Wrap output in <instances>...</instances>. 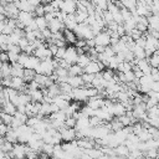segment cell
<instances>
[{"label": "cell", "mask_w": 159, "mask_h": 159, "mask_svg": "<svg viewBox=\"0 0 159 159\" xmlns=\"http://www.w3.org/2000/svg\"><path fill=\"white\" fill-rule=\"evenodd\" d=\"M73 34L77 36V37H81V39H84V41L86 40H91V39H93L94 36H93V34H92V31H91V27L88 26V25H86V24H77V26L73 29Z\"/></svg>", "instance_id": "1"}, {"label": "cell", "mask_w": 159, "mask_h": 159, "mask_svg": "<svg viewBox=\"0 0 159 159\" xmlns=\"http://www.w3.org/2000/svg\"><path fill=\"white\" fill-rule=\"evenodd\" d=\"M103 68H104V66H103L101 62H98V61H91V62L83 68V73L96 75V73H99Z\"/></svg>", "instance_id": "2"}, {"label": "cell", "mask_w": 159, "mask_h": 159, "mask_svg": "<svg viewBox=\"0 0 159 159\" xmlns=\"http://www.w3.org/2000/svg\"><path fill=\"white\" fill-rule=\"evenodd\" d=\"M58 132H60V135H61V140L72 142V140H75V139L77 138V137H76V129H75V128L63 127V128L60 129Z\"/></svg>", "instance_id": "3"}, {"label": "cell", "mask_w": 159, "mask_h": 159, "mask_svg": "<svg viewBox=\"0 0 159 159\" xmlns=\"http://www.w3.org/2000/svg\"><path fill=\"white\" fill-rule=\"evenodd\" d=\"M77 58H78V53H77V50L75 47H67L66 51H65V55H63V58L68 65H73L77 62Z\"/></svg>", "instance_id": "4"}, {"label": "cell", "mask_w": 159, "mask_h": 159, "mask_svg": "<svg viewBox=\"0 0 159 159\" xmlns=\"http://www.w3.org/2000/svg\"><path fill=\"white\" fill-rule=\"evenodd\" d=\"M16 20L24 26V27H26L32 20H34V14L32 12H25V11H19V14H17V17H16Z\"/></svg>", "instance_id": "5"}, {"label": "cell", "mask_w": 159, "mask_h": 159, "mask_svg": "<svg viewBox=\"0 0 159 159\" xmlns=\"http://www.w3.org/2000/svg\"><path fill=\"white\" fill-rule=\"evenodd\" d=\"M93 40H94V43H96V45L103 46V47L109 46V41H111L109 35H108L107 32H104V31H102V32H99L98 35H96V36L93 37Z\"/></svg>", "instance_id": "6"}, {"label": "cell", "mask_w": 159, "mask_h": 159, "mask_svg": "<svg viewBox=\"0 0 159 159\" xmlns=\"http://www.w3.org/2000/svg\"><path fill=\"white\" fill-rule=\"evenodd\" d=\"M60 11L65 12V14H75L76 12V1L75 0H63Z\"/></svg>", "instance_id": "7"}, {"label": "cell", "mask_w": 159, "mask_h": 159, "mask_svg": "<svg viewBox=\"0 0 159 159\" xmlns=\"http://www.w3.org/2000/svg\"><path fill=\"white\" fill-rule=\"evenodd\" d=\"M71 98L76 99V101H87V96H86V91L84 87H80V88H72L71 92Z\"/></svg>", "instance_id": "8"}, {"label": "cell", "mask_w": 159, "mask_h": 159, "mask_svg": "<svg viewBox=\"0 0 159 159\" xmlns=\"http://www.w3.org/2000/svg\"><path fill=\"white\" fill-rule=\"evenodd\" d=\"M103 103H104V98L99 97L98 94L96 97H91L88 98V102H87V106L92 109H98V108H102L103 107Z\"/></svg>", "instance_id": "9"}, {"label": "cell", "mask_w": 159, "mask_h": 159, "mask_svg": "<svg viewBox=\"0 0 159 159\" xmlns=\"http://www.w3.org/2000/svg\"><path fill=\"white\" fill-rule=\"evenodd\" d=\"M30 96V101L32 103H41L43 101V94L41 89H34V91H29L26 92Z\"/></svg>", "instance_id": "10"}, {"label": "cell", "mask_w": 159, "mask_h": 159, "mask_svg": "<svg viewBox=\"0 0 159 159\" xmlns=\"http://www.w3.org/2000/svg\"><path fill=\"white\" fill-rule=\"evenodd\" d=\"M47 27H48V30L51 31V34H55V32H60L61 29H63L65 26H63V22L58 21V20L55 17L53 20H51V21L47 24Z\"/></svg>", "instance_id": "11"}, {"label": "cell", "mask_w": 159, "mask_h": 159, "mask_svg": "<svg viewBox=\"0 0 159 159\" xmlns=\"http://www.w3.org/2000/svg\"><path fill=\"white\" fill-rule=\"evenodd\" d=\"M135 66L142 71L143 75H150L152 67H150V65L148 63V61H147L145 58H143V60H137Z\"/></svg>", "instance_id": "12"}, {"label": "cell", "mask_w": 159, "mask_h": 159, "mask_svg": "<svg viewBox=\"0 0 159 159\" xmlns=\"http://www.w3.org/2000/svg\"><path fill=\"white\" fill-rule=\"evenodd\" d=\"M93 116L94 117H97V118H99L102 122H104V120H111L112 119V116L104 109V108H98V109H94V113H93Z\"/></svg>", "instance_id": "13"}, {"label": "cell", "mask_w": 159, "mask_h": 159, "mask_svg": "<svg viewBox=\"0 0 159 159\" xmlns=\"http://www.w3.org/2000/svg\"><path fill=\"white\" fill-rule=\"evenodd\" d=\"M147 20H148V29L158 31V27H159V17H158V15H149L147 17Z\"/></svg>", "instance_id": "14"}, {"label": "cell", "mask_w": 159, "mask_h": 159, "mask_svg": "<svg viewBox=\"0 0 159 159\" xmlns=\"http://www.w3.org/2000/svg\"><path fill=\"white\" fill-rule=\"evenodd\" d=\"M10 88H14L16 91L24 89L25 88V81L20 77H11V83H10Z\"/></svg>", "instance_id": "15"}, {"label": "cell", "mask_w": 159, "mask_h": 159, "mask_svg": "<svg viewBox=\"0 0 159 159\" xmlns=\"http://www.w3.org/2000/svg\"><path fill=\"white\" fill-rule=\"evenodd\" d=\"M52 103H55L58 107V109H65L66 107H68L70 101H66L61 94H58V96H55L52 98Z\"/></svg>", "instance_id": "16"}, {"label": "cell", "mask_w": 159, "mask_h": 159, "mask_svg": "<svg viewBox=\"0 0 159 159\" xmlns=\"http://www.w3.org/2000/svg\"><path fill=\"white\" fill-rule=\"evenodd\" d=\"M0 77L1 78L11 77V65L9 62H1V65H0Z\"/></svg>", "instance_id": "17"}, {"label": "cell", "mask_w": 159, "mask_h": 159, "mask_svg": "<svg viewBox=\"0 0 159 159\" xmlns=\"http://www.w3.org/2000/svg\"><path fill=\"white\" fill-rule=\"evenodd\" d=\"M67 83H68L72 88H80V87L83 84V81H82L81 76H68Z\"/></svg>", "instance_id": "18"}, {"label": "cell", "mask_w": 159, "mask_h": 159, "mask_svg": "<svg viewBox=\"0 0 159 159\" xmlns=\"http://www.w3.org/2000/svg\"><path fill=\"white\" fill-rule=\"evenodd\" d=\"M1 112L6 113V114H10V116H14V113L16 112V107L10 101H6V102L1 103Z\"/></svg>", "instance_id": "19"}, {"label": "cell", "mask_w": 159, "mask_h": 159, "mask_svg": "<svg viewBox=\"0 0 159 159\" xmlns=\"http://www.w3.org/2000/svg\"><path fill=\"white\" fill-rule=\"evenodd\" d=\"M22 75H24V67L21 65H19L17 62L12 63L11 65V77H20V78H22Z\"/></svg>", "instance_id": "20"}, {"label": "cell", "mask_w": 159, "mask_h": 159, "mask_svg": "<svg viewBox=\"0 0 159 159\" xmlns=\"http://www.w3.org/2000/svg\"><path fill=\"white\" fill-rule=\"evenodd\" d=\"M40 63V60L37 58V57H35L34 55H30L29 56V58H27V61H26V63H25V66H24V68H29V70H35L36 68V66Z\"/></svg>", "instance_id": "21"}, {"label": "cell", "mask_w": 159, "mask_h": 159, "mask_svg": "<svg viewBox=\"0 0 159 159\" xmlns=\"http://www.w3.org/2000/svg\"><path fill=\"white\" fill-rule=\"evenodd\" d=\"M113 150H114V154L118 155V157H124V158H127L128 154H129V150H128V148H127L124 144L117 145L116 148H113Z\"/></svg>", "instance_id": "22"}, {"label": "cell", "mask_w": 159, "mask_h": 159, "mask_svg": "<svg viewBox=\"0 0 159 159\" xmlns=\"http://www.w3.org/2000/svg\"><path fill=\"white\" fill-rule=\"evenodd\" d=\"M120 4L124 9L129 10L130 14L135 12V5H137V0H120Z\"/></svg>", "instance_id": "23"}, {"label": "cell", "mask_w": 159, "mask_h": 159, "mask_svg": "<svg viewBox=\"0 0 159 159\" xmlns=\"http://www.w3.org/2000/svg\"><path fill=\"white\" fill-rule=\"evenodd\" d=\"M67 72H68V76H81L83 73V70L77 63H73L67 68Z\"/></svg>", "instance_id": "24"}, {"label": "cell", "mask_w": 159, "mask_h": 159, "mask_svg": "<svg viewBox=\"0 0 159 159\" xmlns=\"http://www.w3.org/2000/svg\"><path fill=\"white\" fill-rule=\"evenodd\" d=\"M89 62H91V58H89L86 53H82V55H78V58H77V62H76V63L83 70Z\"/></svg>", "instance_id": "25"}, {"label": "cell", "mask_w": 159, "mask_h": 159, "mask_svg": "<svg viewBox=\"0 0 159 159\" xmlns=\"http://www.w3.org/2000/svg\"><path fill=\"white\" fill-rule=\"evenodd\" d=\"M34 20L36 22V26H37L39 31H42V30L47 29V22H46L43 16H36V17H34Z\"/></svg>", "instance_id": "26"}, {"label": "cell", "mask_w": 159, "mask_h": 159, "mask_svg": "<svg viewBox=\"0 0 159 159\" xmlns=\"http://www.w3.org/2000/svg\"><path fill=\"white\" fill-rule=\"evenodd\" d=\"M67 117H66V114H65V112L62 111V109H60V111H57V112H55V113H51L50 114V119H53V120H58V122H65V119H66Z\"/></svg>", "instance_id": "27"}, {"label": "cell", "mask_w": 159, "mask_h": 159, "mask_svg": "<svg viewBox=\"0 0 159 159\" xmlns=\"http://www.w3.org/2000/svg\"><path fill=\"white\" fill-rule=\"evenodd\" d=\"M63 40L71 42V43H76L77 41V36L73 34V31H70V30H65L63 32Z\"/></svg>", "instance_id": "28"}, {"label": "cell", "mask_w": 159, "mask_h": 159, "mask_svg": "<svg viewBox=\"0 0 159 159\" xmlns=\"http://www.w3.org/2000/svg\"><path fill=\"white\" fill-rule=\"evenodd\" d=\"M35 71L34 70H29V68H24V75H22V80L25 81V82H30V81H32L34 80V77H35Z\"/></svg>", "instance_id": "29"}, {"label": "cell", "mask_w": 159, "mask_h": 159, "mask_svg": "<svg viewBox=\"0 0 159 159\" xmlns=\"http://www.w3.org/2000/svg\"><path fill=\"white\" fill-rule=\"evenodd\" d=\"M147 116L148 118H157L159 117V109H158V104L157 106H153L150 108L147 109Z\"/></svg>", "instance_id": "30"}, {"label": "cell", "mask_w": 159, "mask_h": 159, "mask_svg": "<svg viewBox=\"0 0 159 159\" xmlns=\"http://www.w3.org/2000/svg\"><path fill=\"white\" fill-rule=\"evenodd\" d=\"M81 78L83 81V83L86 84V87H91V83L94 78V75H89V73H82L81 75Z\"/></svg>", "instance_id": "31"}, {"label": "cell", "mask_w": 159, "mask_h": 159, "mask_svg": "<svg viewBox=\"0 0 159 159\" xmlns=\"http://www.w3.org/2000/svg\"><path fill=\"white\" fill-rule=\"evenodd\" d=\"M41 152L43 154H46L47 157L52 155V152H53V145L52 144H48V143H43L42 147H41Z\"/></svg>", "instance_id": "32"}, {"label": "cell", "mask_w": 159, "mask_h": 159, "mask_svg": "<svg viewBox=\"0 0 159 159\" xmlns=\"http://www.w3.org/2000/svg\"><path fill=\"white\" fill-rule=\"evenodd\" d=\"M12 145H14V144H11V143H9V142L4 140V142L0 144V150H1L2 153L7 154V153H10V152H11V149H12Z\"/></svg>", "instance_id": "33"}, {"label": "cell", "mask_w": 159, "mask_h": 159, "mask_svg": "<svg viewBox=\"0 0 159 159\" xmlns=\"http://www.w3.org/2000/svg\"><path fill=\"white\" fill-rule=\"evenodd\" d=\"M119 12H120V16H122L123 22H124V21H128V20H130V19H132V14H130V11H129V10H127V9L122 7V9L119 10Z\"/></svg>", "instance_id": "34"}, {"label": "cell", "mask_w": 159, "mask_h": 159, "mask_svg": "<svg viewBox=\"0 0 159 159\" xmlns=\"http://www.w3.org/2000/svg\"><path fill=\"white\" fill-rule=\"evenodd\" d=\"M84 91H86V96L87 98H91V97H96L98 94V91L94 88V87H84Z\"/></svg>", "instance_id": "35"}, {"label": "cell", "mask_w": 159, "mask_h": 159, "mask_svg": "<svg viewBox=\"0 0 159 159\" xmlns=\"http://www.w3.org/2000/svg\"><path fill=\"white\" fill-rule=\"evenodd\" d=\"M53 73L57 76V77H67L68 76V72L66 68H61V67H57L53 70Z\"/></svg>", "instance_id": "36"}, {"label": "cell", "mask_w": 159, "mask_h": 159, "mask_svg": "<svg viewBox=\"0 0 159 159\" xmlns=\"http://www.w3.org/2000/svg\"><path fill=\"white\" fill-rule=\"evenodd\" d=\"M84 117H93V113H94V109H92V108H89L88 106H86V107H83V108H81V111H80Z\"/></svg>", "instance_id": "37"}, {"label": "cell", "mask_w": 159, "mask_h": 159, "mask_svg": "<svg viewBox=\"0 0 159 159\" xmlns=\"http://www.w3.org/2000/svg\"><path fill=\"white\" fill-rule=\"evenodd\" d=\"M101 124H103V122L99 119V118H97V117H89V127H92V128H94V127H98V125H101Z\"/></svg>", "instance_id": "38"}, {"label": "cell", "mask_w": 159, "mask_h": 159, "mask_svg": "<svg viewBox=\"0 0 159 159\" xmlns=\"http://www.w3.org/2000/svg\"><path fill=\"white\" fill-rule=\"evenodd\" d=\"M63 124H65V127H67V128H75V125H76V119H75L73 117H67V118L65 119Z\"/></svg>", "instance_id": "39"}, {"label": "cell", "mask_w": 159, "mask_h": 159, "mask_svg": "<svg viewBox=\"0 0 159 159\" xmlns=\"http://www.w3.org/2000/svg\"><path fill=\"white\" fill-rule=\"evenodd\" d=\"M123 73V72H122ZM124 78H125V82L129 83V82H133L135 80V76H134V72L133 71H128V72H124Z\"/></svg>", "instance_id": "40"}, {"label": "cell", "mask_w": 159, "mask_h": 159, "mask_svg": "<svg viewBox=\"0 0 159 159\" xmlns=\"http://www.w3.org/2000/svg\"><path fill=\"white\" fill-rule=\"evenodd\" d=\"M19 55H20V53H15V52H7V57H9V62H10V65H12V63H16V62H17Z\"/></svg>", "instance_id": "41"}, {"label": "cell", "mask_w": 159, "mask_h": 159, "mask_svg": "<svg viewBox=\"0 0 159 159\" xmlns=\"http://www.w3.org/2000/svg\"><path fill=\"white\" fill-rule=\"evenodd\" d=\"M109 125H111V129H113L114 132H118V130H120V129L123 128V125L118 122V119H116V120H113L112 123H109Z\"/></svg>", "instance_id": "42"}, {"label": "cell", "mask_w": 159, "mask_h": 159, "mask_svg": "<svg viewBox=\"0 0 159 159\" xmlns=\"http://www.w3.org/2000/svg\"><path fill=\"white\" fill-rule=\"evenodd\" d=\"M29 43H30V42H29V41H27V40H26V39H25L24 36H22V37L20 39V41H19L17 46L20 47V50H21V51H24V50H25V48H26V47L29 46Z\"/></svg>", "instance_id": "43"}, {"label": "cell", "mask_w": 159, "mask_h": 159, "mask_svg": "<svg viewBox=\"0 0 159 159\" xmlns=\"http://www.w3.org/2000/svg\"><path fill=\"white\" fill-rule=\"evenodd\" d=\"M102 53H103V55H104V56H107V57H108V58H109V57H112V56H114V55H116V53H114V51H113V48H112V47H111V46H106V47H104V50H103V52H102Z\"/></svg>", "instance_id": "44"}, {"label": "cell", "mask_w": 159, "mask_h": 159, "mask_svg": "<svg viewBox=\"0 0 159 159\" xmlns=\"http://www.w3.org/2000/svg\"><path fill=\"white\" fill-rule=\"evenodd\" d=\"M65 51H66V47H58L57 48V52L55 55V58L56 60H62L63 58V55H65Z\"/></svg>", "instance_id": "45"}, {"label": "cell", "mask_w": 159, "mask_h": 159, "mask_svg": "<svg viewBox=\"0 0 159 159\" xmlns=\"http://www.w3.org/2000/svg\"><path fill=\"white\" fill-rule=\"evenodd\" d=\"M26 89H29V91L40 89V86H39V84H37V83H36V82L32 80V81H30V82H29V84H27V88H26ZM29 91H27V92H29ZM25 93H26V92H25Z\"/></svg>", "instance_id": "46"}, {"label": "cell", "mask_w": 159, "mask_h": 159, "mask_svg": "<svg viewBox=\"0 0 159 159\" xmlns=\"http://www.w3.org/2000/svg\"><path fill=\"white\" fill-rule=\"evenodd\" d=\"M34 12L36 14V16H43V15H45V11H43V5H41V4H40L37 7H35Z\"/></svg>", "instance_id": "47"}, {"label": "cell", "mask_w": 159, "mask_h": 159, "mask_svg": "<svg viewBox=\"0 0 159 159\" xmlns=\"http://www.w3.org/2000/svg\"><path fill=\"white\" fill-rule=\"evenodd\" d=\"M147 96H148V98H150V99H154V101H157V102H158V99H159V92L149 91V92L147 93Z\"/></svg>", "instance_id": "48"}, {"label": "cell", "mask_w": 159, "mask_h": 159, "mask_svg": "<svg viewBox=\"0 0 159 159\" xmlns=\"http://www.w3.org/2000/svg\"><path fill=\"white\" fill-rule=\"evenodd\" d=\"M7 130H9V125H6L4 123H0V137H5Z\"/></svg>", "instance_id": "49"}, {"label": "cell", "mask_w": 159, "mask_h": 159, "mask_svg": "<svg viewBox=\"0 0 159 159\" xmlns=\"http://www.w3.org/2000/svg\"><path fill=\"white\" fill-rule=\"evenodd\" d=\"M150 76H152L153 81L159 82V73H158V70H157V68H152V71H150Z\"/></svg>", "instance_id": "50"}, {"label": "cell", "mask_w": 159, "mask_h": 159, "mask_svg": "<svg viewBox=\"0 0 159 159\" xmlns=\"http://www.w3.org/2000/svg\"><path fill=\"white\" fill-rule=\"evenodd\" d=\"M43 11H45V14H52V12H55V9L51 6V4H46V5H43Z\"/></svg>", "instance_id": "51"}, {"label": "cell", "mask_w": 159, "mask_h": 159, "mask_svg": "<svg viewBox=\"0 0 159 159\" xmlns=\"http://www.w3.org/2000/svg\"><path fill=\"white\" fill-rule=\"evenodd\" d=\"M0 62H9V57H7V52L0 51Z\"/></svg>", "instance_id": "52"}, {"label": "cell", "mask_w": 159, "mask_h": 159, "mask_svg": "<svg viewBox=\"0 0 159 159\" xmlns=\"http://www.w3.org/2000/svg\"><path fill=\"white\" fill-rule=\"evenodd\" d=\"M2 45H7V35L0 34V46Z\"/></svg>", "instance_id": "53"}, {"label": "cell", "mask_w": 159, "mask_h": 159, "mask_svg": "<svg viewBox=\"0 0 159 159\" xmlns=\"http://www.w3.org/2000/svg\"><path fill=\"white\" fill-rule=\"evenodd\" d=\"M150 91H154V92H159V82L154 81L150 86Z\"/></svg>", "instance_id": "54"}, {"label": "cell", "mask_w": 159, "mask_h": 159, "mask_svg": "<svg viewBox=\"0 0 159 159\" xmlns=\"http://www.w3.org/2000/svg\"><path fill=\"white\" fill-rule=\"evenodd\" d=\"M27 4L30 6H32V7H37L41 2H40V0H27Z\"/></svg>", "instance_id": "55"}, {"label": "cell", "mask_w": 159, "mask_h": 159, "mask_svg": "<svg viewBox=\"0 0 159 159\" xmlns=\"http://www.w3.org/2000/svg\"><path fill=\"white\" fill-rule=\"evenodd\" d=\"M0 14H4L5 15V10H4V6L0 4Z\"/></svg>", "instance_id": "56"}, {"label": "cell", "mask_w": 159, "mask_h": 159, "mask_svg": "<svg viewBox=\"0 0 159 159\" xmlns=\"http://www.w3.org/2000/svg\"><path fill=\"white\" fill-rule=\"evenodd\" d=\"M16 1H19V0H6L7 4H10V2H16Z\"/></svg>", "instance_id": "57"}, {"label": "cell", "mask_w": 159, "mask_h": 159, "mask_svg": "<svg viewBox=\"0 0 159 159\" xmlns=\"http://www.w3.org/2000/svg\"><path fill=\"white\" fill-rule=\"evenodd\" d=\"M51 159H57V158H53V157H52V158H51Z\"/></svg>", "instance_id": "58"}, {"label": "cell", "mask_w": 159, "mask_h": 159, "mask_svg": "<svg viewBox=\"0 0 159 159\" xmlns=\"http://www.w3.org/2000/svg\"><path fill=\"white\" fill-rule=\"evenodd\" d=\"M116 1H118V0H116Z\"/></svg>", "instance_id": "59"}, {"label": "cell", "mask_w": 159, "mask_h": 159, "mask_svg": "<svg viewBox=\"0 0 159 159\" xmlns=\"http://www.w3.org/2000/svg\"><path fill=\"white\" fill-rule=\"evenodd\" d=\"M75 1H76V0H75Z\"/></svg>", "instance_id": "60"}]
</instances>
